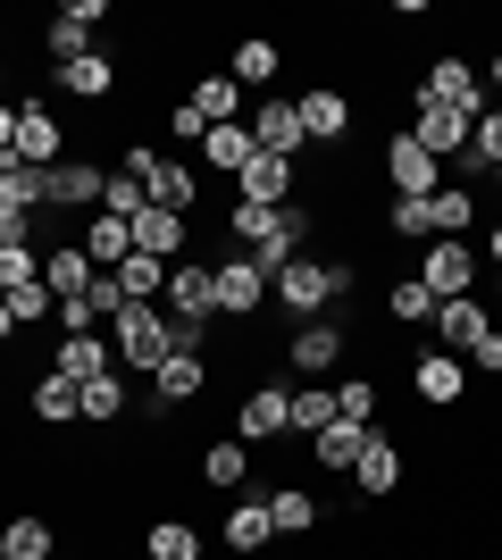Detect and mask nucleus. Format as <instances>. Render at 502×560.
I'll return each mask as SVG.
<instances>
[{
  "label": "nucleus",
  "instance_id": "obj_16",
  "mask_svg": "<svg viewBox=\"0 0 502 560\" xmlns=\"http://www.w3.org/2000/svg\"><path fill=\"white\" fill-rule=\"evenodd\" d=\"M410 394L428 401V410H453L469 394V369H460L453 351H410Z\"/></svg>",
  "mask_w": 502,
  "mask_h": 560
},
{
  "label": "nucleus",
  "instance_id": "obj_29",
  "mask_svg": "<svg viewBox=\"0 0 502 560\" xmlns=\"http://www.w3.org/2000/svg\"><path fill=\"white\" fill-rule=\"evenodd\" d=\"M428 226H435V243H460V234L478 226V201H469V185H435V192H428Z\"/></svg>",
  "mask_w": 502,
  "mask_h": 560
},
{
  "label": "nucleus",
  "instance_id": "obj_32",
  "mask_svg": "<svg viewBox=\"0 0 502 560\" xmlns=\"http://www.w3.org/2000/svg\"><path fill=\"white\" fill-rule=\"evenodd\" d=\"M0 210H50V167L9 160L0 167Z\"/></svg>",
  "mask_w": 502,
  "mask_h": 560
},
{
  "label": "nucleus",
  "instance_id": "obj_59",
  "mask_svg": "<svg viewBox=\"0 0 502 560\" xmlns=\"http://www.w3.org/2000/svg\"><path fill=\"white\" fill-rule=\"evenodd\" d=\"M0 560H9V552H0Z\"/></svg>",
  "mask_w": 502,
  "mask_h": 560
},
{
  "label": "nucleus",
  "instance_id": "obj_36",
  "mask_svg": "<svg viewBox=\"0 0 502 560\" xmlns=\"http://www.w3.org/2000/svg\"><path fill=\"white\" fill-rule=\"evenodd\" d=\"M385 318H394V327H428V318H435V293L419 277H394V284H385Z\"/></svg>",
  "mask_w": 502,
  "mask_h": 560
},
{
  "label": "nucleus",
  "instance_id": "obj_40",
  "mask_svg": "<svg viewBox=\"0 0 502 560\" xmlns=\"http://www.w3.org/2000/svg\"><path fill=\"white\" fill-rule=\"evenodd\" d=\"M118 419H126V369H109L84 385V427H118Z\"/></svg>",
  "mask_w": 502,
  "mask_h": 560
},
{
  "label": "nucleus",
  "instance_id": "obj_20",
  "mask_svg": "<svg viewBox=\"0 0 502 560\" xmlns=\"http://www.w3.org/2000/svg\"><path fill=\"white\" fill-rule=\"evenodd\" d=\"M109 369H118V351L101 343V335H59V351H50V376H68L75 394H84L93 376H109Z\"/></svg>",
  "mask_w": 502,
  "mask_h": 560
},
{
  "label": "nucleus",
  "instance_id": "obj_22",
  "mask_svg": "<svg viewBox=\"0 0 502 560\" xmlns=\"http://www.w3.org/2000/svg\"><path fill=\"white\" fill-rule=\"evenodd\" d=\"M50 84L68 101H84V109H101V101L118 93V59H101V50H84V59H68V68H50Z\"/></svg>",
  "mask_w": 502,
  "mask_h": 560
},
{
  "label": "nucleus",
  "instance_id": "obj_47",
  "mask_svg": "<svg viewBox=\"0 0 502 560\" xmlns=\"http://www.w3.org/2000/svg\"><path fill=\"white\" fill-rule=\"evenodd\" d=\"M469 160H478V167H502V109H486L478 126H469Z\"/></svg>",
  "mask_w": 502,
  "mask_h": 560
},
{
  "label": "nucleus",
  "instance_id": "obj_26",
  "mask_svg": "<svg viewBox=\"0 0 502 560\" xmlns=\"http://www.w3.org/2000/svg\"><path fill=\"white\" fill-rule=\"evenodd\" d=\"M93 259H84V243H50V259H43V284H50V302H75V293H93Z\"/></svg>",
  "mask_w": 502,
  "mask_h": 560
},
{
  "label": "nucleus",
  "instance_id": "obj_46",
  "mask_svg": "<svg viewBox=\"0 0 502 560\" xmlns=\"http://www.w3.org/2000/svg\"><path fill=\"white\" fill-rule=\"evenodd\" d=\"M0 302H9V318H17V335H25V327H43L50 310H59V302H50V284H43V277H34V284H17V293H0Z\"/></svg>",
  "mask_w": 502,
  "mask_h": 560
},
{
  "label": "nucleus",
  "instance_id": "obj_30",
  "mask_svg": "<svg viewBox=\"0 0 502 560\" xmlns=\"http://www.w3.org/2000/svg\"><path fill=\"white\" fill-rule=\"evenodd\" d=\"M84 259H93V268H126V259H135V226L109 218V210H93V226H84Z\"/></svg>",
  "mask_w": 502,
  "mask_h": 560
},
{
  "label": "nucleus",
  "instance_id": "obj_27",
  "mask_svg": "<svg viewBox=\"0 0 502 560\" xmlns=\"http://www.w3.org/2000/svg\"><path fill=\"white\" fill-rule=\"evenodd\" d=\"M185 218H176V210H143V218H135V252H143V259H160V268H176V259H185Z\"/></svg>",
  "mask_w": 502,
  "mask_h": 560
},
{
  "label": "nucleus",
  "instance_id": "obj_48",
  "mask_svg": "<svg viewBox=\"0 0 502 560\" xmlns=\"http://www.w3.org/2000/svg\"><path fill=\"white\" fill-rule=\"evenodd\" d=\"M167 135L185 142V151H201V142H210V117L192 109V101H176V109H167Z\"/></svg>",
  "mask_w": 502,
  "mask_h": 560
},
{
  "label": "nucleus",
  "instance_id": "obj_12",
  "mask_svg": "<svg viewBox=\"0 0 502 560\" xmlns=\"http://www.w3.org/2000/svg\"><path fill=\"white\" fill-rule=\"evenodd\" d=\"M17 160L25 167H59L68 160V126L50 101H17Z\"/></svg>",
  "mask_w": 502,
  "mask_h": 560
},
{
  "label": "nucleus",
  "instance_id": "obj_35",
  "mask_svg": "<svg viewBox=\"0 0 502 560\" xmlns=\"http://www.w3.org/2000/svg\"><path fill=\"white\" fill-rule=\"evenodd\" d=\"M327 427H335V385H293V435L318 444Z\"/></svg>",
  "mask_w": 502,
  "mask_h": 560
},
{
  "label": "nucleus",
  "instance_id": "obj_4",
  "mask_svg": "<svg viewBox=\"0 0 502 560\" xmlns=\"http://www.w3.org/2000/svg\"><path fill=\"white\" fill-rule=\"evenodd\" d=\"M118 167H135V176H143L151 210H176V218H192V210H201V176H192L185 160H160L151 142H135V151H126Z\"/></svg>",
  "mask_w": 502,
  "mask_h": 560
},
{
  "label": "nucleus",
  "instance_id": "obj_13",
  "mask_svg": "<svg viewBox=\"0 0 502 560\" xmlns=\"http://www.w3.org/2000/svg\"><path fill=\"white\" fill-rule=\"evenodd\" d=\"M293 109H302V142H343L360 126L352 93H335V84H311V93H293Z\"/></svg>",
  "mask_w": 502,
  "mask_h": 560
},
{
  "label": "nucleus",
  "instance_id": "obj_24",
  "mask_svg": "<svg viewBox=\"0 0 502 560\" xmlns=\"http://www.w3.org/2000/svg\"><path fill=\"white\" fill-rule=\"evenodd\" d=\"M268 493V527H277V544H293V536H311L318 527V493L311 486H260Z\"/></svg>",
  "mask_w": 502,
  "mask_h": 560
},
{
  "label": "nucleus",
  "instance_id": "obj_9",
  "mask_svg": "<svg viewBox=\"0 0 502 560\" xmlns=\"http://www.w3.org/2000/svg\"><path fill=\"white\" fill-rule=\"evenodd\" d=\"M435 351H453V360H469V351L486 343V335H494V310L478 302V293H460V302H435Z\"/></svg>",
  "mask_w": 502,
  "mask_h": 560
},
{
  "label": "nucleus",
  "instance_id": "obj_58",
  "mask_svg": "<svg viewBox=\"0 0 502 560\" xmlns=\"http://www.w3.org/2000/svg\"><path fill=\"white\" fill-rule=\"evenodd\" d=\"M494 185H502V167H494Z\"/></svg>",
  "mask_w": 502,
  "mask_h": 560
},
{
  "label": "nucleus",
  "instance_id": "obj_54",
  "mask_svg": "<svg viewBox=\"0 0 502 560\" xmlns=\"http://www.w3.org/2000/svg\"><path fill=\"white\" fill-rule=\"evenodd\" d=\"M9 335H17V318H9V302H0V343H9Z\"/></svg>",
  "mask_w": 502,
  "mask_h": 560
},
{
  "label": "nucleus",
  "instance_id": "obj_37",
  "mask_svg": "<svg viewBox=\"0 0 502 560\" xmlns=\"http://www.w3.org/2000/svg\"><path fill=\"white\" fill-rule=\"evenodd\" d=\"M201 160H210L218 176H235V167L252 160V117H235V126H210V142H201Z\"/></svg>",
  "mask_w": 502,
  "mask_h": 560
},
{
  "label": "nucleus",
  "instance_id": "obj_44",
  "mask_svg": "<svg viewBox=\"0 0 502 560\" xmlns=\"http://www.w3.org/2000/svg\"><path fill=\"white\" fill-rule=\"evenodd\" d=\"M335 419L343 427H377V385H369V376H343V385H335Z\"/></svg>",
  "mask_w": 502,
  "mask_h": 560
},
{
  "label": "nucleus",
  "instance_id": "obj_50",
  "mask_svg": "<svg viewBox=\"0 0 502 560\" xmlns=\"http://www.w3.org/2000/svg\"><path fill=\"white\" fill-rule=\"evenodd\" d=\"M101 327V310L84 302V293H75V302H59V335H93Z\"/></svg>",
  "mask_w": 502,
  "mask_h": 560
},
{
  "label": "nucleus",
  "instance_id": "obj_3",
  "mask_svg": "<svg viewBox=\"0 0 502 560\" xmlns=\"http://www.w3.org/2000/svg\"><path fill=\"white\" fill-rule=\"evenodd\" d=\"M118 369H143V376H160V360L176 351V318H167L160 302H126L118 310Z\"/></svg>",
  "mask_w": 502,
  "mask_h": 560
},
{
  "label": "nucleus",
  "instance_id": "obj_33",
  "mask_svg": "<svg viewBox=\"0 0 502 560\" xmlns=\"http://www.w3.org/2000/svg\"><path fill=\"white\" fill-rule=\"evenodd\" d=\"M352 477H360V493H377V502H385V493L402 486V452L385 444V435H369V452L352 460Z\"/></svg>",
  "mask_w": 502,
  "mask_h": 560
},
{
  "label": "nucleus",
  "instance_id": "obj_25",
  "mask_svg": "<svg viewBox=\"0 0 502 560\" xmlns=\"http://www.w3.org/2000/svg\"><path fill=\"white\" fill-rule=\"evenodd\" d=\"M268 544H277V527H268V493L235 502V511H226V552H243V560H268Z\"/></svg>",
  "mask_w": 502,
  "mask_h": 560
},
{
  "label": "nucleus",
  "instance_id": "obj_21",
  "mask_svg": "<svg viewBox=\"0 0 502 560\" xmlns=\"http://www.w3.org/2000/svg\"><path fill=\"white\" fill-rule=\"evenodd\" d=\"M226 75H235L243 93L260 101V84H277V75H285V43H268V34H243V43L226 50Z\"/></svg>",
  "mask_w": 502,
  "mask_h": 560
},
{
  "label": "nucleus",
  "instance_id": "obj_28",
  "mask_svg": "<svg viewBox=\"0 0 502 560\" xmlns=\"http://www.w3.org/2000/svg\"><path fill=\"white\" fill-rule=\"evenodd\" d=\"M192 109H201V117H210V126H235V117H243V101H252V93H243V84H235V75H226V68H210V75H192Z\"/></svg>",
  "mask_w": 502,
  "mask_h": 560
},
{
  "label": "nucleus",
  "instance_id": "obj_51",
  "mask_svg": "<svg viewBox=\"0 0 502 560\" xmlns=\"http://www.w3.org/2000/svg\"><path fill=\"white\" fill-rule=\"evenodd\" d=\"M84 302H93L101 318H118V310H126V293H118V277H93V293H84Z\"/></svg>",
  "mask_w": 502,
  "mask_h": 560
},
{
  "label": "nucleus",
  "instance_id": "obj_18",
  "mask_svg": "<svg viewBox=\"0 0 502 560\" xmlns=\"http://www.w3.org/2000/svg\"><path fill=\"white\" fill-rule=\"evenodd\" d=\"M101 18H109V0H68V9L43 25V50L59 59V68H68V59H84V50H93V25H101Z\"/></svg>",
  "mask_w": 502,
  "mask_h": 560
},
{
  "label": "nucleus",
  "instance_id": "obj_42",
  "mask_svg": "<svg viewBox=\"0 0 502 560\" xmlns=\"http://www.w3.org/2000/svg\"><path fill=\"white\" fill-rule=\"evenodd\" d=\"M101 210H109V218H126V226H135V218L151 210L143 176H135V167H109V185H101Z\"/></svg>",
  "mask_w": 502,
  "mask_h": 560
},
{
  "label": "nucleus",
  "instance_id": "obj_39",
  "mask_svg": "<svg viewBox=\"0 0 502 560\" xmlns=\"http://www.w3.org/2000/svg\"><path fill=\"white\" fill-rule=\"evenodd\" d=\"M369 435H377V427H343V419H335L327 427V435H318V468H343V477H352V460H360V452H369Z\"/></svg>",
  "mask_w": 502,
  "mask_h": 560
},
{
  "label": "nucleus",
  "instance_id": "obj_41",
  "mask_svg": "<svg viewBox=\"0 0 502 560\" xmlns=\"http://www.w3.org/2000/svg\"><path fill=\"white\" fill-rule=\"evenodd\" d=\"M143 552L151 560H201V536H192L185 518H151V527H143Z\"/></svg>",
  "mask_w": 502,
  "mask_h": 560
},
{
  "label": "nucleus",
  "instance_id": "obj_11",
  "mask_svg": "<svg viewBox=\"0 0 502 560\" xmlns=\"http://www.w3.org/2000/svg\"><path fill=\"white\" fill-rule=\"evenodd\" d=\"M410 277L428 284L435 302H460V293L478 284V252H469V243H428V252H419V268H410Z\"/></svg>",
  "mask_w": 502,
  "mask_h": 560
},
{
  "label": "nucleus",
  "instance_id": "obj_7",
  "mask_svg": "<svg viewBox=\"0 0 502 560\" xmlns=\"http://www.w3.org/2000/svg\"><path fill=\"white\" fill-rule=\"evenodd\" d=\"M252 151L302 167V151H311V142H302V109H293L285 93H260V101H252Z\"/></svg>",
  "mask_w": 502,
  "mask_h": 560
},
{
  "label": "nucleus",
  "instance_id": "obj_52",
  "mask_svg": "<svg viewBox=\"0 0 502 560\" xmlns=\"http://www.w3.org/2000/svg\"><path fill=\"white\" fill-rule=\"evenodd\" d=\"M469 369H486V376H502V327H494V335H486V343H478V351H469Z\"/></svg>",
  "mask_w": 502,
  "mask_h": 560
},
{
  "label": "nucleus",
  "instance_id": "obj_2",
  "mask_svg": "<svg viewBox=\"0 0 502 560\" xmlns=\"http://www.w3.org/2000/svg\"><path fill=\"white\" fill-rule=\"evenodd\" d=\"M352 284H360L352 259H311V252H302L293 268H277V277H268V302H285L293 318H318V310H335Z\"/></svg>",
  "mask_w": 502,
  "mask_h": 560
},
{
  "label": "nucleus",
  "instance_id": "obj_57",
  "mask_svg": "<svg viewBox=\"0 0 502 560\" xmlns=\"http://www.w3.org/2000/svg\"><path fill=\"white\" fill-rule=\"evenodd\" d=\"M494 302H502V268H494Z\"/></svg>",
  "mask_w": 502,
  "mask_h": 560
},
{
  "label": "nucleus",
  "instance_id": "obj_53",
  "mask_svg": "<svg viewBox=\"0 0 502 560\" xmlns=\"http://www.w3.org/2000/svg\"><path fill=\"white\" fill-rule=\"evenodd\" d=\"M486 259H494V268H502V226H486Z\"/></svg>",
  "mask_w": 502,
  "mask_h": 560
},
{
  "label": "nucleus",
  "instance_id": "obj_31",
  "mask_svg": "<svg viewBox=\"0 0 502 560\" xmlns=\"http://www.w3.org/2000/svg\"><path fill=\"white\" fill-rule=\"evenodd\" d=\"M0 552H9V560H50V552H59V527H50L43 511H25V518L0 527Z\"/></svg>",
  "mask_w": 502,
  "mask_h": 560
},
{
  "label": "nucleus",
  "instance_id": "obj_1",
  "mask_svg": "<svg viewBox=\"0 0 502 560\" xmlns=\"http://www.w3.org/2000/svg\"><path fill=\"white\" fill-rule=\"evenodd\" d=\"M160 310L176 318V343L210 351V327H218V259H176L167 284H160Z\"/></svg>",
  "mask_w": 502,
  "mask_h": 560
},
{
  "label": "nucleus",
  "instance_id": "obj_8",
  "mask_svg": "<svg viewBox=\"0 0 502 560\" xmlns=\"http://www.w3.org/2000/svg\"><path fill=\"white\" fill-rule=\"evenodd\" d=\"M277 435H293V385H252L235 410V444H277Z\"/></svg>",
  "mask_w": 502,
  "mask_h": 560
},
{
  "label": "nucleus",
  "instance_id": "obj_56",
  "mask_svg": "<svg viewBox=\"0 0 502 560\" xmlns=\"http://www.w3.org/2000/svg\"><path fill=\"white\" fill-rule=\"evenodd\" d=\"M0 93H9V59H0Z\"/></svg>",
  "mask_w": 502,
  "mask_h": 560
},
{
  "label": "nucleus",
  "instance_id": "obj_6",
  "mask_svg": "<svg viewBox=\"0 0 502 560\" xmlns=\"http://www.w3.org/2000/svg\"><path fill=\"white\" fill-rule=\"evenodd\" d=\"M335 360H343V327H335V318H302V327H293V343H285L293 385H327Z\"/></svg>",
  "mask_w": 502,
  "mask_h": 560
},
{
  "label": "nucleus",
  "instance_id": "obj_45",
  "mask_svg": "<svg viewBox=\"0 0 502 560\" xmlns=\"http://www.w3.org/2000/svg\"><path fill=\"white\" fill-rule=\"evenodd\" d=\"M385 234H402V243H419V252H428V243H435L428 201H402V192H394V201H385Z\"/></svg>",
  "mask_w": 502,
  "mask_h": 560
},
{
  "label": "nucleus",
  "instance_id": "obj_55",
  "mask_svg": "<svg viewBox=\"0 0 502 560\" xmlns=\"http://www.w3.org/2000/svg\"><path fill=\"white\" fill-rule=\"evenodd\" d=\"M494 93H502V50H494Z\"/></svg>",
  "mask_w": 502,
  "mask_h": 560
},
{
  "label": "nucleus",
  "instance_id": "obj_14",
  "mask_svg": "<svg viewBox=\"0 0 502 560\" xmlns=\"http://www.w3.org/2000/svg\"><path fill=\"white\" fill-rule=\"evenodd\" d=\"M201 385H210V351H201V343H176L160 360V376H151V401H160V410H185Z\"/></svg>",
  "mask_w": 502,
  "mask_h": 560
},
{
  "label": "nucleus",
  "instance_id": "obj_23",
  "mask_svg": "<svg viewBox=\"0 0 502 560\" xmlns=\"http://www.w3.org/2000/svg\"><path fill=\"white\" fill-rule=\"evenodd\" d=\"M101 185H109L101 160H59L50 167V210H101Z\"/></svg>",
  "mask_w": 502,
  "mask_h": 560
},
{
  "label": "nucleus",
  "instance_id": "obj_43",
  "mask_svg": "<svg viewBox=\"0 0 502 560\" xmlns=\"http://www.w3.org/2000/svg\"><path fill=\"white\" fill-rule=\"evenodd\" d=\"M101 277H118V293H126V302H160L167 268H160V259H143V252H135L126 268H101Z\"/></svg>",
  "mask_w": 502,
  "mask_h": 560
},
{
  "label": "nucleus",
  "instance_id": "obj_34",
  "mask_svg": "<svg viewBox=\"0 0 502 560\" xmlns=\"http://www.w3.org/2000/svg\"><path fill=\"white\" fill-rule=\"evenodd\" d=\"M34 419L43 427H84V394H75L68 376H43V385H34Z\"/></svg>",
  "mask_w": 502,
  "mask_h": 560
},
{
  "label": "nucleus",
  "instance_id": "obj_5",
  "mask_svg": "<svg viewBox=\"0 0 502 560\" xmlns=\"http://www.w3.org/2000/svg\"><path fill=\"white\" fill-rule=\"evenodd\" d=\"M402 101H419V109H453V117H469V126L486 117V93H478V68H469V59H435V68L419 75V93H402Z\"/></svg>",
  "mask_w": 502,
  "mask_h": 560
},
{
  "label": "nucleus",
  "instance_id": "obj_19",
  "mask_svg": "<svg viewBox=\"0 0 502 560\" xmlns=\"http://www.w3.org/2000/svg\"><path fill=\"white\" fill-rule=\"evenodd\" d=\"M402 135L419 142L435 167H453L460 151H469V117H453V109H419V101H410V126H402Z\"/></svg>",
  "mask_w": 502,
  "mask_h": 560
},
{
  "label": "nucleus",
  "instance_id": "obj_49",
  "mask_svg": "<svg viewBox=\"0 0 502 560\" xmlns=\"http://www.w3.org/2000/svg\"><path fill=\"white\" fill-rule=\"evenodd\" d=\"M34 277H43V252H0V293H17Z\"/></svg>",
  "mask_w": 502,
  "mask_h": 560
},
{
  "label": "nucleus",
  "instance_id": "obj_17",
  "mask_svg": "<svg viewBox=\"0 0 502 560\" xmlns=\"http://www.w3.org/2000/svg\"><path fill=\"white\" fill-rule=\"evenodd\" d=\"M260 310H268V277H260L243 252H235V259H218V318H243V327H252Z\"/></svg>",
  "mask_w": 502,
  "mask_h": 560
},
{
  "label": "nucleus",
  "instance_id": "obj_10",
  "mask_svg": "<svg viewBox=\"0 0 502 560\" xmlns=\"http://www.w3.org/2000/svg\"><path fill=\"white\" fill-rule=\"evenodd\" d=\"M377 160H385V185L402 192V201H428V192L444 185V167H435L428 151H419V142L402 135V126H394V135H385V151H377Z\"/></svg>",
  "mask_w": 502,
  "mask_h": 560
},
{
  "label": "nucleus",
  "instance_id": "obj_15",
  "mask_svg": "<svg viewBox=\"0 0 502 560\" xmlns=\"http://www.w3.org/2000/svg\"><path fill=\"white\" fill-rule=\"evenodd\" d=\"M293 185H302V167H293V160H268V151H252V160L235 167V201H260V210H285Z\"/></svg>",
  "mask_w": 502,
  "mask_h": 560
},
{
  "label": "nucleus",
  "instance_id": "obj_38",
  "mask_svg": "<svg viewBox=\"0 0 502 560\" xmlns=\"http://www.w3.org/2000/svg\"><path fill=\"white\" fill-rule=\"evenodd\" d=\"M201 486H226V493L252 486V452H243L235 435H226V444H210V452H201Z\"/></svg>",
  "mask_w": 502,
  "mask_h": 560
}]
</instances>
